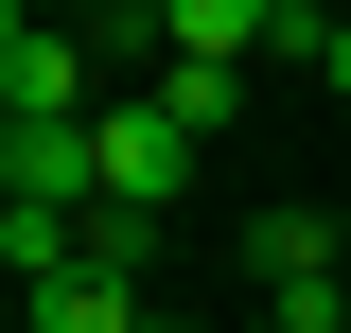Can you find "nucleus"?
I'll return each instance as SVG.
<instances>
[{
    "instance_id": "nucleus-6",
    "label": "nucleus",
    "mask_w": 351,
    "mask_h": 333,
    "mask_svg": "<svg viewBox=\"0 0 351 333\" xmlns=\"http://www.w3.org/2000/svg\"><path fill=\"white\" fill-rule=\"evenodd\" d=\"M0 333H18V316H0Z\"/></svg>"
},
{
    "instance_id": "nucleus-1",
    "label": "nucleus",
    "mask_w": 351,
    "mask_h": 333,
    "mask_svg": "<svg viewBox=\"0 0 351 333\" xmlns=\"http://www.w3.org/2000/svg\"><path fill=\"white\" fill-rule=\"evenodd\" d=\"M88 158H106V210H123V228H158V210L193 193V158H211V140L176 123L158 88H106V123H88Z\"/></svg>"
},
{
    "instance_id": "nucleus-2",
    "label": "nucleus",
    "mask_w": 351,
    "mask_h": 333,
    "mask_svg": "<svg viewBox=\"0 0 351 333\" xmlns=\"http://www.w3.org/2000/svg\"><path fill=\"white\" fill-rule=\"evenodd\" d=\"M246 263H263V316H281V333H351V228L263 210V228H246Z\"/></svg>"
},
{
    "instance_id": "nucleus-3",
    "label": "nucleus",
    "mask_w": 351,
    "mask_h": 333,
    "mask_svg": "<svg viewBox=\"0 0 351 333\" xmlns=\"http://www.w3.org/2000/svg\"><path fill=\"white\" fill-rule=\"evenodd\" d=\"M0 210H106L88 123H0Z\"/></svg>"
},
{
    "instance_id": "nucleus-5",
    "label": "nucleus",
    "mask_w": 351,
    "mask_h": 333,
    "mask_svg": "<svg viewBox=\"0 0 351 333\" xmlns=\"http://www.w3.org/2000/svg\"><path fill=\"white\" fill-rule=\"evenodd\" d=\"M246 333H281V316H246Z\"/></svg>"
},
{
    "instance_id": "nucleus-4",
    "label": "nucleus",
    "mask_w": 351,
    "mask_h": 333,
    "mask_svg": "<svg viewBox=\"0 0 351 333\" xmlns=\"http://www.w3.org/2000/svg\"><path fill=\"white\" fill-rule=\"evenodd\" d=\"M316 71H334V106H351V18H334V36H316Z\"/></svg>"
}]
</instances>
